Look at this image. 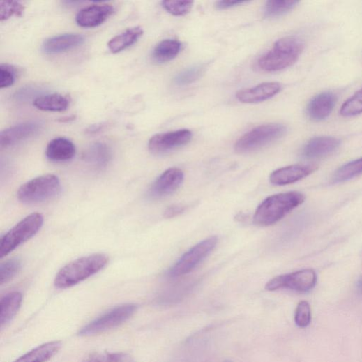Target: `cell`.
I'll return each mask as SVG.
<instances>
[{
  "label": "cell",
  "instance_id": "ac0fdd59",
  "mask_svg": "<svg viewBox=\"0 0 362 362\" xmlns=\"http://www.w3.org/2000/svg\"><path fill=\"white\" fill-rule=\"evenodd\" d=\"M85 42V37L80 34L67 33L50 38L44 41L43 50L46 54H59L74 49Z\"/></svg>",
  "mask_w": 362,
  "mask_h": 362
},
{
  "label": "cell",
  "instance_id": "f1b7e54d",
  "mask_svg": "<svg viewBox=\"0 0 362 362\" xmlns=\"http://www.w3.org/2000/svg\"><path fill=\"white\" fill-rule=\"evenodd\" d=\"M362 114V89L347 99L341 107L340 115L345 118Z\"/></svg>",
  "mask_w": 362,
  "mask_h": 362
},
{
  "label": "cell",
  "instance_id": "8fae6325",
  "mask_svg": "<svg viewBox=\"0 0 362 362\" xmlns=\"http://www.w3.org/2000/svg\"><path fill=\"white\" fill-rule=\"evenodd\" d=\"M184 174L178 168H171L155 181L148 191L150 199H158L173 194L181 186Z\"/></svg>",
  "mask_w": 362,
  "mask_h": 362
},
{
  "label": "cell",
  "instance_id": "2e32d148",
  "mask_svg": "<svg viewBox=\"0 0 362 362\" xmlns=\"http://www.w3.org/2000/svg\"><path fill=\"white\" fill-rule=\"evenodd\" d=\"M281 85L278 82H266L252 88L239 91L236 98L243 103H257L269 100L281 91Z\"/></svg>",
  "mask_w": 362,
  "mask_h": 362
},
{
  "label": "cell",
  "instance_id": "9a60e30c",
  "mask_svg": "<svg viewBox=\"0 0 362 362\" xmlns=\"http://www.w3.org/2000/svg\"><path fill=\"white\" fill-rule=\"evenodd\" d=\"M114 13V8L107 4H96L80 10L76 16L77 24L84 28L96 27L105 22Z\"/></svg>",
  "mask_w": 362,
  "mask_h": 362
},
{
  "label": "cell",
  "instance_id": "277c9868",
  "mask_svg": "<svg viewBox=\"0 0 362 362\" xmlns=\"http://www.w3.org/2000/svg\"><path fill=\"white\" fill-rule=\"evenodd\" d=\"M61 191L58 176L47 174L35 178L22 185L17 193L19 199L25 204H38L55 198Z\"/></svg>",
  "mask_w": 362,
  "mask_h": 362
},
{
  "label": "cell",
  "instance_id": "f35d334b",
  "mask_svg": "<svg viewBox=\"0 0 362 362\" xmlns=\"http://www.w3.org/2000/svg\"><path fill=\"white\" fill-rule=\"evenodd\" d=\"M75 116H70V117L63 118V119H62V120H60V121L61 122H68L70 121L75 120Z\"/></svg>",
  "mask_w": 362,
  "mask_h": 362
},
{
  "label": "cell",
  "instance_id": "3957f363",
  "mask_svg": "<svg viewBox=\"0 0 362 362\" xmlns=\"http://www.w3.org/2000/svg\"><path fill=\"white\" fill-rule=\"evenodd\" d=\"M303 48L304 44L300 38L295 36L282 38L258 61V67L270 73L288 68L299 60Z\"/></svg>",
  "mask_w": 362,
  "mask_h": 362
},
{
  "label": "cell",
  "instance_id": "7a4b0ae2",
  "mask_svg": "<svg viewBox=\"0 0 362 362\" xmlns=\"http://www.w3.org/2000/svg\"><path fill=\"white\" fill-rule=\"evenodd\" d=\"M108 262V257L101 253L80 257L58 273L54 281L55 286L59 289L73 287L100 272Z\"/></svg>",
  "mask_w": 362,
  "mask_h": 362
},
{
  "label": "cell",
  "instance_id": "ab89813d",
  "mask_svg": "<svg viewBox=\"0 0 362 362\" xmlns=\"http://www.w3.org/2000/svg\"><path fill=\"white\" fill-rule=\"evenodd\" d=\"M357 288L360 292H362V277L360 278L357 282Z\"/></svg>",
  "mask_w": 362,
  "mask_h": 362
},
{
  "label": "cell",
  "instance_id": "30bf717a",
  "mask_svg": "<svg viewBox=\"0 0 362 362\" xmlns=\"http://www.w3.org/2000/svg\"><path fill=\"white\" fill-rule=\"evenodd\" d=\"M192 133L183 129L153 135L149 141V151L154 154H162L190 142Z\"/></svg>",
  "mask_w": 362,
  "mask_h": 362
},
{
  "label": "cell",
  "instance_id": "9c48e42d",
  "mask_svg": "<svg viewBox=\"0 0 362 362\" xmlns=\"http://www.w3.org/2000/svg\"><path fill=\"white\" fill-rule=\"evenodd\" d=\"M317 282L316 272L312 269H303L272 279L266 284V289L273 292L289 289L299 292H306L315 288Z\"/></svg>",
  "mask_w": 362,
  "mask_h": 362
},
{
  "label": "cell",
  "instance_id": "7402d4cb",
  "mask_svg": "<svg viewBox=\"0 0 362 362\" xmlns=\"http://www.w3.org/2000/svg\"><path fill=\"white\" fill-rule=\"evenodd\" d=\"M61 341H52L41 345L18 358L14 362H46L61 349Z\"/></svg>",
  "mask_w": 362,
  "mask_h": 362
},
{
  "label": "cell",
  "instance_id": "44dd1931",
  "mask_svg": "<svg viewBox=\"0 0 362 362\" xmlns=\"http://www.w3.org/2000/svg\"><path fill=\"white\" fill-rule=\"evenodd\" d=\"M22 303V294L13 292L5 295L0 301V324L7 326L17 315Z\"/></svg>",
  "mask_w": 362,
  "mask_h": 362
},
{
  "label": "cell",
  "instance_id": "7c38bea8",
  "mask_svg": "<svg viewBox=\"0 0 362 362\" xmlns=\"http://www.w3.org/2000/svg\"><path fill=\"white\" fill-rule=\"evenodd\" d=\"M44 128L41 121H26L12 126L0 134V146L8 148L40 133Z\"/></svg>",
  "mask_w": 362,
  "mask_h": 362
},
{
  "label": "cell",
  "instance_id": "5b68a950",
  "mask_svg": "<svg viewBox=\"0 0 362 362\" xmlns=\"http://www.w3.org/2000/svg\"><path fill=\"white\" fill-rule=\"evenodd\" d=\"M137 305L126 303L114 307L94 319L78 332L80 337H90L116 329L128 321L137 311Z\"/></svg>",
  "mask_w": 362,
  "mask_h": 362
},
{
  "label": "cell",
  "instance_id": "ffe728a7",
  "mask_svg": "<svg viewBox=\"0 0 362 362\" xmlns=\"http://www.w3.org/2000/svg\"><path fill=\"white\" fill-rule=\"evenodd\" d=\"M45 154L47 158L52 162H67L75 158L76 147L70 139L58 137L48 143Z\"/></svg>",
  "mask_w": 362,
  "mask_h": 362
},
{
  "label": "cell",
  "instance_id": "1f68e13d",
  "mask_svg": "<svg viewBox=\"0 0 362 362\" xmlns=\"http://www.w3.org/2000/svg\"><path fill=\"white\" fill-rule=\"evenodd\" d=\"M24 7L19 2L2 1L0 3V20L6 21L12 17H22L24 12Z\"/></svg>",
  "mask_w": 362,
  "mask_h": 362
},
{
  "label": "cell",
  "instance_id": "52a82bcc",
  "mask_svg": "<svg viewBox=\"0 0 362 362\" xmlns=\"http://www.w3.org/2000/svg\"><path fill=\"white\" fill-rule=\"evenodd\" d=\"M286 132V127L282 124L258 126L240 137L234 149L237 153H245L262 149L283 137Z\"/></svg>",
  "mask_w": 362,
  "mask_h": 362
},
{
  "label": "cell",
  "instance_id": "603a6c76",
  "mask_svg": "<svg viewBox=\"0 0 362 362\" xmlns=\"http://www.w3.org/2000/svg\"><path fill=\"white\" fill-rule=\"evenodd\" d=\"M68 99L61 94L53 93L37 97L33 103L38 110L49 112H63L69 107Z\"/></svg>",
  "mask_w": 362,
  "mask_h": 362
},
{
  "label": "cell",
  "instance_id": "8992f818",
  "mask_svg": "<svg viewBox=\"0 0 362 362\" xmlns=\"http://www.w3.org/2000/svg\"><path fill=\"white\" fill-rule=\"evenodd\" d=\"M44 218L40 213H32L12 228L1 239L0 257L8 255L22 243L33 237L41 229Z\"/></svg>",
  "mask_w": 362,
  "mask_h": 362
},
{
  "label": "cell",
  "instance_id": "e575fe53",
  "mask_svg": "<svg viewBox=\"0 0 362 362\" xmlns=\"http://www.w3.org/2000/svg\"><path fill=\"white\" fill-rule=\"evenodd\" d=\"M16 70L10 66L2 64L0 66V88L13 86L16 80Z\"/></svg>",
  "mask_w": 362,
  "mask_h": 362
},
{
  "label": "cell",
  "instance_id": "8d00e7d4",
  "mask_svg": "<svg viewBox=\"0 0 362 362\" xmlns=\"http://www.w3.org/2000/svg\"><path fill=\"white\" fill-rule=\"evenodd\" d=\"M244 3H246V1H229V0H227V1H224V0H222V1L217 2L216 4V8L217 10H224L230 9L234 7H237L239 6H241Z\"/></svg>",
  "mask_w": 362,
  "mask_h": 362
},
{
  "label": "cell",
  "instance_id": "4dcf8cb0",
  "mask_svg": "<svg viewBox=\"0 0 362 362\" xmlns=\"http://www.w3.org/2000/svg\"><path fill=\"white\" fill-rule=\"evenodd\" d=\"M204 66H196L183 70L175 77V83L179 86L190 84L197 81L204 72Z\"/></svg>",
  "mask_w": 362,
  "mask_h": 362
},
{
  "label": "cell",
  "instance_id": "f546056e",
  "mask_svg": "<svg viewBox=\"0 0 362 362\" xmlns=\"http://www.w3.org/2000/svg\"><path fill=\"white\" fill-rule=\"evenodd\" d=\"M22 262L19 258H13L0 266V284L3 285L13 280L20 271Z\"/></svg>",
  "mask_w": 362,
  "mask_h": 362
},
{
  "label": "cell",
  "instance_id": "d6a6232c",
  "mask_svg": "<svg viewBox=\"0 0 362 362\" xmlns=\"http://www.w3.org/2000/svg\"><path fill=\"white\" fill-rule=\"evenodd\" d=\"M294 321L299 328H306L311 323L312 309L306 301H301L297 305Z\"/></svg>",
  "mask_w": 362,
  "mask_h": 362
},
{
  "label": "cell",
  "instance_id": "4316f807",
  "mask_svg": "<svg viewBox=\"0 0 362 362\" xmlns=\"http://www.w3.org/2000/svg\"><path fill=\"white\" fill-rule=\"evenodd\" d=\"M362 174V158L354 160L340 167L333 176L335 183L349 181Z\"/></svg>",
  "mask_w": 362,
  "mask_h": 362
},
{
  "label": "cell",
  "instance_id": "60d3db41",
  "mask_svg": "<svg viewBox=\"0 0 362 362\" xmlns=\"http://www.w3.org/2000/svg\"><path fill=\"white\" fill-rule=\"evenodd\" d=\"M225 362H231V361H225Z\"/></svg>",
  "mask_w": 362,
  "mask_h": 362
},
{
  "label": "cell",
  "instance_id": "d590c367",
  "mask_svg": "<svg viewBox=\"0 0 362 362\" xmlns=\"http://www.w3.org/2000/svg\"><path fill=\"white\" fill-rule=\"evenodd\" d=\"M186 209V206L181 204H174L169 206L165 212L164 216L167 219L174 218L183 213Z\"/></svg>",
  "mask_w": 362,
  "mask_h": 362
},
{
  "label": "cell",
  "instance_id": "836d02e7",
  "mask_svg": "<svg viewBox=\"0 0 362 362\" xmlns=\"http://www.w3.org/2000/svg\"><path fill=\"white\" fill-rule=\"evenodd\" d=\"M192 1H163V8L174 16H184L188 14L193 8Z\"/></svg>",
  "mask_w": 362,
  "mask_h": 362
},
{
  "label": "cell",
  "instance_id": "ba28073f",
  "mask_svg": "<svg viewBox=\"0 0 362 362\" xmlns=\"http://www.w3.org/2000/svg\"><path fill=\"white\" fill-rule=\"evenodd\" d=\"M218 241L216 236H211L193 246L169 271V276L177 278L190 273L212 252Z\"/></svg>",
  "mask_w": 362,
  "mask_h": 362
},
{
  "label": "cell",
  "instance_id": "d6986e66",
  "mask_svg": "<svg viewBox=\"0 0 362 362\" xmlns=\"http://www.w3.org/2000/svg\"><path fill=\"white\" fill-rule=\"evenodd\" d=\"M112 149L105 143L92 144L85 151L83 156L84 162L96 170L107 168L112 160Z\"/></svg>",
  "mask_w": 362,
  "mask_h": 362
},
{
  "label": "cell",
  "instance_id": "83f0119b",
  "mask_svg": "<svg viewBox=\"0 0 362 362\" xmlns=\"http://www.w3.org/2000/svg\"><path fill=\"white\" fill-rule=\"evenodd\" d=\"M82 362H135L133 357L125 352H96Z\"/></svg>",
  "mask_w": 362,
  "mask_h": 362
},
{
  "label": "cell",
  "instance_id": "74e56055",
  "mask_svg": "<svg viewBox=\"0 0 362 362\" xmlns=\"http://www.w3.org/2000/svg\"><path fill=\"white\" fill-rule=\"evenodd\" d=\"M107 126V123H105L94 124V125L89 126L86 129V133L89 135H94V134H96V133L100 132L103 129H105Z\"/></svg>",
  "mask_w": 362,
  "mask_h": 362
},
{
  "label": "cell",
  "instance_id": "e0dca14e",
  "mask_svg": "<svg viewBox=\"0 0 362 362\" xmlns=\"http://www.w3.org/2000/svg\"><path fill=\"white\" fill-rule=\"evenodd\" d=\"M340 145V141L333 137H317L309 140L302 149V155L308 159H318L328 156Z\"/></svg>",
  "mask_w": 362,
  "mask_h": 362
},
{
  "label": "cell",
  "instance_id": "5bb4252c",
  "mask_svg": "<svg viewBox=\"0 0 362 362\" xmlns=\"http://www.w3.org/2000/svg\"><path fill=\"white\" fill-rule=\"evenodd\" d=\"M317 169L315 165H295L283 167L271 174L270 181L276 186L292 184L311 175Z\"/></svg>",
  "mask_w": 362,
  "mask_h": 362
},
{
  "label": "cell",
  "instance_id": "d4e9b609",
  "mask_svg": "<svg viewBox=\"0 0 362 362\" xmlns=\"http://www.w3.org/2000/svg\"><path fill=\"white\" fill-rule=\"evenodd\" d=\"M143 35L140 27L128 29L124 32L114 37L108 43V47L112 53L119 54L137 42Z\"/></svg>",
  "mask_w": 362,
  "mask_h": 362
},
{
  "label": "cell",
  "instance_id": "484cf974",
  "mask_svg": "<svg viewBox=\"0 0 362 362\" xmlns=\"http://www.w3.org/2000/svg\"><path fill=\"white\" fill-rule=\"evenodd\" d=\"M299 3L296 0H271L266 3L265 16L269 18L282 16L294 9Z\"/></svg>",
  "mask_w": 362,
  "mask_h": 362
},
{
  "label": "cell",
  "instance_id": "cb8c5ba5",
  "mask_svg": "<svg viewBox=\"0 0 362 362\" xmlns=\"http://www.w3.org/2000/svg\"><path fill=\"white\" fill-rule=\"evenodd\" d=\"M181 43L176 40L167 39L154 47L151 59L158 63H165L174 59L180 53Z\"/></svg>",
  "mask_w": 362,
  "mask_h": 362
},
{
  "label": "cell",
  "instance_id": "4fadbf2b",
  "mask_svg": "<svg viewBox=\"0 0 362 362\" xmlns=\"http://www.w3.org/2000/svg\"><path fill=\"white\" fill-rule=\"evenodd\" d=\"M337 102V96L331 91L321 93L308 103L306 113L308 118L316 122L328 119L333 112Z\"/></svg>",
  "mask_w": 362,
  "mask_h": 362
},
{
  "label": "cell",
  "instance_id": "6da1fadb",
  "mask_svg": "<svg viewBox=\"0 0 362 362\" xmlns=\"http://www.w3.org/2000/svg\"><path fill=\"white\" fill-rule=\"evenodd\" d=\"M304 200L305 196L296 191L270 196L257 206L253 223L261 227L271 226L296 209Z\"/></svg>",
  "mask_w": 362,
  "mask_h": 362
}]
</instances>
